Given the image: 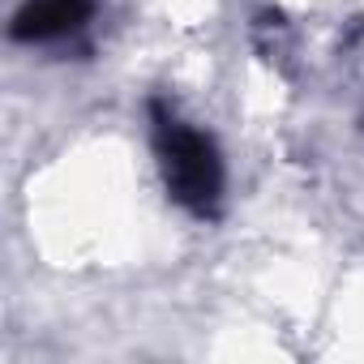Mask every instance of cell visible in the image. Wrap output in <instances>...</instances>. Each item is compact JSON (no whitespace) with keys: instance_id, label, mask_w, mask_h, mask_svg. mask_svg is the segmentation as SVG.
Wrapping results in <instances>:
<instances>
[{"instance_id":"obj_2","label":"cell","mask_w":364,"mask_h":364,"mask_svg":"<svg viewBox=\"0 0 364 364\" xmlns=\"http://www.w3.org/2000/svg\"><path fill=\"white\" fill-rule=\"evenodd\" d=\"M90 0H31L14 18V39H56L86 22Z\"/></svg>"},{"instance_id":"obj_1","label":"cell","mask_w":364,"mask_h":364,"mask_svg":"<svg viewBox=\"0 0 364 364\" xmlns=\"http://www.w3.org/2000/svg\"><path fill=\"white\" fill-rule=\"evenodd\" d=\"M154 146L163 159V176L167 189L180 206H189L193 215H215L219 193H223V163L219 150L206 133L180 124L171 116H163V107H154Z\"/></svg>"}]
</instances>
